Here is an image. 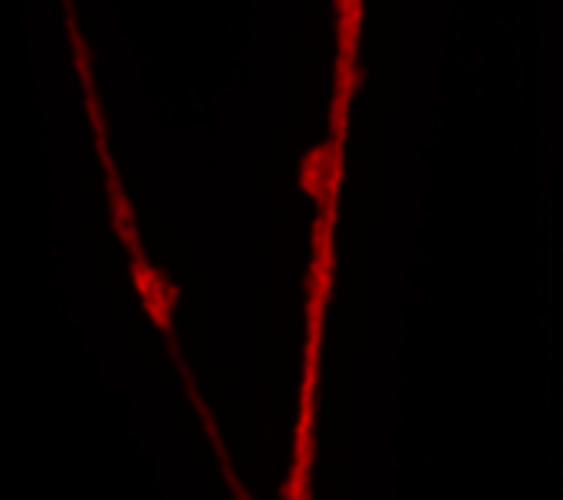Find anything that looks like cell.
Returning <instances> with one entry per match:
<instances>
[{
  "mask_svg": "<svg viewBox=\"0 0 563 500\" xmlns=\"http://www.w3.org/2000/svg\"><path fill=\"white\" fill-rule=\"evenodd\" d=\"M129 267H132V280H135V290H139V297H142L145 313H148L152 323L162 330V336L168 340L172 356L178 359V340H175V323H172V310H175V300H178L175 284H172L162 270H155V267L148 264L145 254H142V257H129ZM178 363H181V359H178Z\"/></svg>",
  "mask_w": 563,
  "mask_h": 500,
  "instance_id": "obj_1",
  "label": "cell"
}]
</instances>
